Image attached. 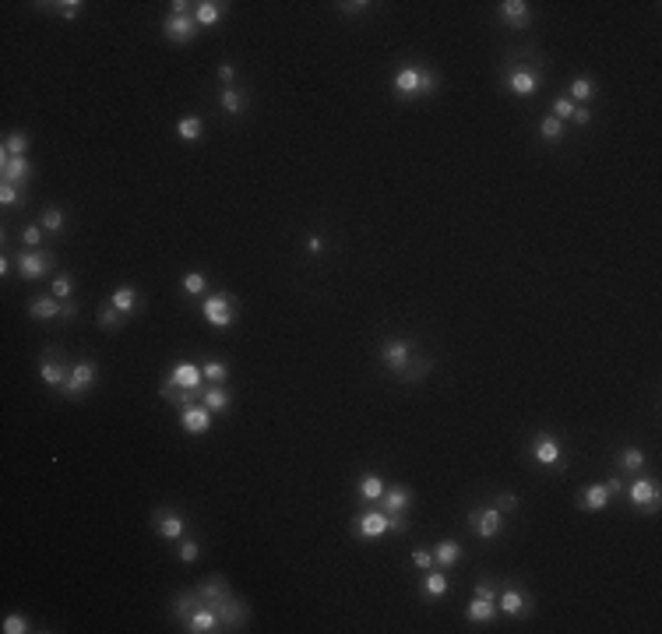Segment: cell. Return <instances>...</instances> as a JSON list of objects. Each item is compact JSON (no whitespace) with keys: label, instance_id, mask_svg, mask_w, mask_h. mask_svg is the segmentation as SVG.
Instances as JSON below:
<instances>
[{"label":"cell","instance_id":"obj_1","mask_svg":"<svg viewBox=\"0 0 662 634\" xmlns=\"http://www.w3.org/2000/svg\"><path fill=\"white\" fill-rule=\"evenodd\" d=\"M437 88H440V78H437V71H430V67L412 64V67H402V71L395 74V92H398V99L433 96Z\"/></svg>","mask_w":662,"mask_h":634},{"label":"cell","instance_id":"obj_2","mask_svg":"<svg viewBox=\"0 0 662 634\" xmlns=\"http://www.w3.org/2000/svg\"><path fill=\"white\" fill-rule=\"evenodd\" d=\"M201 317H205L212 328H219V331L233 328V324H236V296H233V293H212V296L201 303Z\"/></svg>","mask_w":662,"mask_h":634},{"label":"cell","instance_id":"obj_3","mask_svg":"<svg viewBox=\"0 0 662 634\" xmlns=\"http://www.w3.org/2000/svg\"><path fill=\"white\" fill-rule=\"evenodd\" d=\"M99 381V367L92 363V359H81L78 367H71V374H67V381H64V398L67 402H78V398H85L88 391H92V384Z\"/></svg>","mask_w":662,"mask_h":634},{"label":"cell","instance_id":"obj_4","mask_svg":"<svg viewBox=\"0 0 662 634\" xmlns=\"http://www.w3.org/2000/svg\"><path fill=\"white\" fill-rule=\"evenodd\" d=\"M53 264H57V261H53V254H50V250H39V247H36V250H22V254L15 257L18 275H22V279H29V282H32V279H43Z\"/></svg>","mask_w":662,"mask_h":634},{"label":"cell","instance_id":"obj_5","mask_svg":"<svg viewBox=\"0 0 662 634\" xmlns=\"http://www.w3.org/2000/svg\"><path fill=\"white\" fill-rule=\"evenodd\" d=\"M166 381L173 388H183V391H205V370H201V363H191V359L173 363V370H169Z\"/></svg>","mask_w":662,"mask_h":634},{"label":"cell","instance_id":"obj_6","mask_svg":"<svg viewBox=\"0 0 662 634\" xmlns=\"http://www.w3.org/2000/svg\"><path fill=\"white\" fill-rule=\"evenodd\" d=\"M624 490H627V500H631L634 507L659 511V483H655V480H648V476L638 473V480H634L631 487H624Z\"/></svg>","mask_w":662,"mask_h":634},{"label":"cell","instance_id":"obj_7","mask_svg":"<svg viewBox=\"0 0 662 634\" xmlns=\"http://www.w3.org/2000/svg\"><path fill=\"white\" fill-rule=\"evenodd\" d=\"M532 459L539 466H546V469H553V466L563 469V447H560V440L553 433H539L535 444H532Z\"/></svg>","mask_w":662,"mask_h":634},{"label":"cell","instance_id":"obj_8","mask_svg":"<svg viewBox=\"0 0 662 634\" xmlns=\"http://www.w3.org/2000/svg\"><path fill=\"white\" fill-rule=\"evenodd\" d=\"M162 32L169 36V43L187 46V43H194V36H198V22H194V15H169L162 22Z\"/></svg>","mask_w":662,"mask_h":634},{"label":"cell","instance_id":"obj_9","mask_svg":"<svg viewBox=\"0 0 662 634\" xmlns=\"http://www.w3.org/2000/svg\"><path fill=\"white\" fill-rule=\"evenodd\" d=\"M468 528H476V535H483V539H494V535L504 528V514H501V507L494 504V507L472 511V514H468Z\"/></svg>","mask_w":662,"mask_h":634},{"label":"cell","instance_id":"obj_10","mask_svg":"<svg viewBox=\"0 0 662 634\" xmlns=\"http://www.w3.org/2000/svg\"><path fill=\"white\" fill-rule=\"evenodd\" d=\"M381 359H384V367H391L395 374H405L409 370V359H412V345L405 338H388L381 345Z\"/></svg>","mask_w":662,"mask_h":634},{"label":"cell","instance_id":"obj_11","mask_svg":"<svg viewBox=\"0 0 662 634\" xmlns=\"http://www.w3.org/2000/svg\"><path fill=\"white\" fill-rule=\"evenodd\" d=\"M215 613H219L222 631H240V627L247 624V617H250V610H247L236 596H226L222 603H215Z\"/></svg>","mask_w":662,"mask_h":634},{"label":"cell","instance_id":"obj_12","mask_svg":"<svg viewBox=\"0 0 662 634\" xmlns=\"http://www.w3.org/2000/svg\"><path fill=\"white\" fill-rule=\"evenodd\" d=\"M183 631L187 634H212V631H222V624H219V613H215V606H208V603H201L191 617L183 620Z\"/></svg>","mask_w":662,"mask_h":634},{"label":"cell","instance_id":"obj_13","mask_svg":"<svg viewBox=\"0 0 662 634\" xmlns=\"http://www.w3.org/2000/svg\"><path fill=\"white\" fill-rule=\"evenodd\" d=\"M180 426L187 433H194V437L208 433L212 430V409L208 405H187V409H180Z\"/></svg>","mask_w":662,"mask_h":634},{"label":"cell","instance_id":"obj_14","mask_svg":"<svg viewBox=\"0 0 662 634\" xmlns=\"http://www.w3.org/2000/svg\"><path fill=\"white\" fill-rule=\"evenodd\" d=\"M508 88H511V96H518V99H532V96L539 92V71H532V67L511 71Z\"/></svg>","mask_w":662,"mask_h":634},{"label":"cell","instance_id":"obj_15","mask_svg":"<svg viewBox=\"0 0 662 634\" xmlns=\"http://www.w3.org/2000/svg\"><path fill=\"white\" fill-rule=\"evenodd\" d=\"M497 606H501V613H508V617H521V613H528V610H532V599H528L521 589L504 585V589L497 592Z\"/></svg>","mask_w":662,"mask_h":634},{"label":"cell","instance_id":"obj_16","mask_svg":"<svg viewBox=\"0 0 662 634\" xmlns=\"http://www.w3.org/2000/svg\"><path fill=\"white\" fill-rule=\"evenodd\" d=\"M352 528H356V535H363V539H381V535L388 532V514H384V511H363Z\"/></svg>","mask_w":662,"mask_h":634},{"label":"cell","instance_id":"obj_17","mask_svg":"<svg viewBox=\"0 0 662 634\" xmlns=\"http://www.w3.org/2000/svg\"><path fill=\"white\" fill-rule=\"evenodd\" d=\"M0 173H4L8 184H25L32 176V162L29 155H0Z\"/></svg>","mask_w":662,"mask_h":634},{"label":"cell","instance_id":"obj_18","mask_svg":"<svg viewBox=\"0 0 662 634\" xmlns=\"http://www.w3.org/2000/svg\"><path fill=\"white\" fill-rule=\"evenodd\" d=\"M501 18L511 29H528L532 25V8L525 4V0H504V4H501Z\"/></svg>","mask_w":662,"mask_h":634},{"label":"cell","instance_id":"obj_19","mask_svg":"<svg viewBox=\"0 0 662 634\" xmlns=\"http://www.w3.org/2000/svg\"><path fill=\"white\" fill-rule=\"evenodd\" d=\"M67 374H71V367H64L60 359H50V352L43 356V363H39V377H43V384H46V388H64Z\"/></svg>","mask_w":662,"mask_h":634},{"label":"cell","instance_id":"obj_20","mask_svg":"<svg viewBox=\"0 0 662 634\" xmlns=\"http://www.w3.org/2000/svg\"><path fill=\"white\" fill-rule=\"evenodd\" d=\"M384 514H402L409 504H412V490L409 487H402V483H395V487H388L384 490Z\"/></svg>","mask_w":662,"mask_h":634},{"label":"cell","instance_id":"obj_21","mask_svg":"<svg viewBox=\"0 0 662 634\" xmlns=\"http://www.w3.org/2000/svg\"><path fill=\"white\" fill-rule=\"evenodd\" d=\"M29 314H32L36 321H53V317L64 314V300H57V296H36V300L29 303Z\"/></svg>","mask_w":662,"mask_h":634},{"label":"cell","instance_id":"obj_22","mask_svg":"<svg viewBox=\"0 0 662 634\" xmlns=\"http://www.w3.org/2000/svg\"><path fill=\"white\" fill-rule=\"evenodd\" d=\"M155 532L162 535V539H180L183 535V518L176 514V511H155Z\"/></svg>","mask_w":662,"mask_h":634},{"label":"cell","instance_id":"obj_23","mask_svg":"<svg viewBox=\"0 0 662 634\" xmlns=\"http://www.w3.org/2000/svg\"><path fill=\"white\" fill-rule=\"evenodd\" d=\"M229 4H219V0H201V4L194 8V22L198 25H219L226 18Z\"/></svg>","mask_w":662,"mask_h":634},{"label":"cell","instance_id":"obj_24","mask_svg":"<svg viewBox=\"0 0 662 634\" xmlns=\"http://www.w3.org/2000/svg\"><path fill=\"white\" fill-rule=\"evenodd\" d=\"M198 596H201V603H208V606H215V603H222L226 596H233L229 592V585H226V578H205L201 585H198Z\"/></svg>","mask_w":662,"mask_h":634},{"label":"cell","instance_id":"obj_25","mask_svg":"<svg viewBox=\"0 0 662 634\" xmlns=\"http://www.w3.org/2000/svg\"><path fill=\"white\" fill-rule=\"evenodd\" d=\"M465 617L472 620V624H487V620H494L497 617V599H472L468 606H465Z\"/></svg>","mask_w":662,"mask_h":634},{"label":"cell","instance_id":"obj_26","mask_svg":"<svg viewBox=\"0 0 662 634\" xmlns=\"http://www.w3.org/2000/svg\"><path fill=\"white\" fill-rule=\"evenodd\" d=\"M356 490H359L363 500H381L384 490H388V483L377 476V473H366V476H359V487H356Z\"/></svg>","mask_w":662,"mask_h":634},{"label":"cell","instance_id":"obj_27","mask_svg":"<svg viewBox=\"0 0 662 634\" xmlns=\"http://www.w3.org/2000/svg\"><path fill=\"white\" fill-rule=\"evenodd\" d=\"M110 303H113L120 314H131V310L141 303V296H138V289H134V286H117V289H113V296H110Z\"/></svg>","mask_w":662,"mask_h":634},{"label":"cell","instance_id":"obj_28","mask_svg":"<svg viewBox=\"0 0 662 634\" xmlns=\"http://www.w3.org/2000/svg\"><path fill=\"white\" fill-rule=\"evenodd\" d=\"M458 557H461V547H458L454 539L437 542V550H433V564L437 568H451V564H458Z\"/></svg>","mask_w":662,"mask_h":634},{"label":"cell","instance_id":"obj_29","mask_svg":"<svg viewBox=\"0 0 662 634\" xmlns=\"http://www.w3.org/2000/svg\"><path fill=\"white\" fill-rule=\"evenodd\" d=\"M201 402H205V405H208L212 412H226V409L233 405V398H229V391H226L222 384H212V388H205Z\"/></svg>","mask_w":662,"mask_h":634},{"label":"cell","instance_id":"obj_30","mask_svg":"<svg viewBox=\"0 0 662 634\" xmlns=\"http://www.w3.org/2000/svg\"><path fill=\"white\" fill-rule=\"evenodd\" d=\"M198 606H201V596H198V589H194V592H180V596H176V603H173V613H176V620L183 624V620L191 617Z\"/></svg>","mask_w":662,"mask_h":634},{"label":"cell","instance_id":"obj_31","mask_svg":"<svg viewBox=\"0 0 662 634\" xmlns=\"http://www.w3.org/2000/svg\"><path fill=\"white\" fill-rule=\"evenodd\" d=\"M610 504V490H606V483H592L589 490H585V497H582V507H589V511H603Z\"/></svg>","mask_w":662,"mask_h":634},{"label":"cell","instance_id":"obj_32","mask_svg":"<svg viewBox=\"0 0 662 634\" xmlns=\"http://www.w3.org/2000/svg\"><path fill=\"white\" fill-rule=\"evenodd\" d=\"M447 589H451V582H447L444 568H440V571L430 568V575H426V582H423V592H426L430 599H437V596H447Z\"/></svg>","mask_w":662,"mask_h":634},{"label":"cell","instance_id":"obj_33","mask_svg":"<svg viewBox=\"0 0 662 634\" xmlns=\"http://www.w3.org/2000/svg\"><path fill=\"white\" fill-rule=\"evenodd\" d=\"M567 92H571V103H575V106H578V103L585 106V103L596 96V81H592V78H575Z\"/></svg>","mask_w":662,"mask_h":634},{"label":"cell","instance_id":"obj_34","mask_svg":"<svg viewBox=\"0 0 662 634\" xmlns=\"http://www.w3.org/2000/svg\"><path fill=\"white\" fill-rule=\"evenodd\" d=\"M247 103H250V99L240 92V88H233V85H229V88H222V110H226V113H243V110H247Z\"/></svg>","mask_w":662,"mask_h":634},{"label":"cell","instance_id":"obj_35","mask_svg":"<svg viewBox=\"0 0 662 634\" xmlns=\"http://www.w3.org/2000/svg\"><path fill=\"white\" fill-rule=\"evenodd\" d=\"M176 134H180L183 141H198V138H201V117H194V113H191V117H180V120H176Z\"/></svg>","mask_w":662,"mask_h":634},{"label":"cell","instance_id":"obj_36","mask_svg":"<svg viewBox=\"0 0 662 634\" xmlns=\"http://www.w3.org/2000/svg\"><path fill=\"white\" fill-rule=\"evenodd\" d=\"M620 466L638 476V473L645 469V451H641V447H624V451H620Z\"/></svg>","mask_w":662,"mask_h":634},{"label":"cell","instance_id":"obj_37","mask_svg":"<svg viewBox=\"0 0 662 634\" xmlns=\"http://www.w3.org/2000/svg\"><path fill=\"white\" fill-rule=\"evenodd\" d=\"M25 152H29V134L25 131H11L4 138V152H0V155H25Z\"/></svg>","mask_w":662,"mask_h":634},{"label":"cell","instance_id":"obj_38","mask_svg":"<svg viewBox=\"0 0 662 634\" xmlns=\"http://www.w3.org/2000/svg\"><path fill=\"white\" fill-rule=\"evenodd\" d=\"M124 317H127V314H120L113 303H103L96 321H99V328H124Z\"/></svg>","mask_w":662,"mask_h":634},{"label":"cell","instance_id":"obj_39","mask_svg":"<svg viewBox=\"0 0 662 634\" xmlns=\"http://www.w3.org/2000/svg\"><path fill=\"white\" fill-rule=\"evenodd\" d=\"M201 370H205V381H212V384H226V377H229V367L222 359H208V363H201Z\"/></svg>","mask_w":662,"mask_h":634},{"label":"cell","instance_id":"obj_40","mask_svg":"<svg viewBox=\"0 0 662 634\" xmlns=\"http://www.w3.org/2000/svg\"><path fill=\"white\" fill-rule=\"evenodd\" d=\"M0 205H4V208L25 205V194L18 191V184H8V180H4V184H0Z\"/></svg>","mask_w":662,"mask_h":634},{"label":"cell","instance_id":"obj_41","mask_svg":"<svg viewBox=\"0 0 662 634\" xmlns=\"http://www.w3.org/2000/svg\"><path fill=\"white\" fill-rule=\"evenodd\" d=\"M0 631H4V634H29L32 627H29V620H25L22 613H8V617H4V627H0Z\"/></svg>","mask_w":662,"mask_h":634},{"label":"cell","instance_id":"obj_42","mask_svg":"<svg viewBox=\"0 0 662 634\" xmlns=\"http://www.w3.org/2000/svg\"><path fill=\"white\" fill-rule=\"evenodd\" d=\"M539 134H542L546 141H560V138H563V124H560L556 117H546V120H539Z\"/></svg>","mask_w":662,"mask_h":634},{"label":"cell","instance_id":"obj_43","mask_svg":"<svg viewBox=\"0 0 662 634\" xmlns=\"http://www.w3.org/2000/svg\"><path fill=\"white\" fill-rule=\"evenodd\" d=\"M39 226H43L46 233H60V229H64V212H60V208H46L43 219H39Z\"/></svg>","mask_w":662,"mask_h":634},{"label":"cell","instance_id":"obj_44","mask_svg":"<svg viewBox=\"0 0 662 634\" xmlns=\"http://www.w3.org/2000/svg\"><path fill=\"white\" fill-rule=\"evenodd\" d=\"M180 286H183V293H187V296H198V293L205 289V275H201V271H187Z\"/></svg>","mask_w":662,"mask_h":634},{"label":"cell","instance_id":"obj_45","mask_svg":"<svg viewBox=\"0 0 662 634\" xmlns=\"http://www.w3.org/2000/svg\"><path fill=\"white\" fill-rule=\"evenodd\" d=\"M50 11H57L60 18H78L85 11V4L81 0H60V4H50Z\"/></svg>","mask_w":662,"mask_h":634},{"label":"cell","instance_id":"obj_46","mask_svg":"<svg viewBox=\"0 0 662 634\" xmlns=\"http://www.w3.org/2000/svg\"><path fill=\"white\" fill-rule=\"evenodd\" d=\"M71 289H74L71 275H57L53 286H50V296H57V300H71Z\"/></svg>","mask_w":662,"mask_h":634},{"label":"cell","instance_id":"obj_47","mask_svg":"<svg viewBox=\"0 0 662 634\" xmlns=\"http://www.w3.org/2000/svg\"><path fill=\"white\" fill-rule=\"evenodd\" d=\"M549 117H556L560 124L571 120V117H575V103H571V99H553V113H549Z\"/></svg>","mask_w":662,"mask_h":634},{"label":"cell","instance_id":"obj_48","mask_svg":"<svg viewBox=\"0 0 662 634\" xmlns=\"http://www.w3.org/2000/svg\"><path fill=\"white\" fill-rule=\"evenodd\" d=\"M198 557H201V547H198L194 539H187V542H180V561H183V564H194Z\"/></svg>","mask_w":662,"mask_h":634},{"label":"cell","instance_id":"obj_49","mask_svg":"<svg viewBox=\"0 0 662 634\" xmlns=\"http://www.w3.org/2000/svg\"><path fill=\"white\" fill-rule=\"evenodd\" d=\"M43 233H46L43 226H25V229H22V243H25L29 250H36V247H39V240H43Z\"/></svg>","mask_w":662,"mask_h":634},{"label":"cell","instance_id":"obj_50","mask_svg":"<svg viewBox=\"0 0 662 634\" xmlns=\"http://www.w3.org/2000/svg\"><path fill=\"white\" fill-rule=\"evenodd\" d=\"M412 564L423 568V571H430V568H433V554H430V550H416V554H412Z\"/></svg>","mask_w":662,"mask_h":634},{"label":"cell","instance_id":"obj_51","mask_svg":"<svg viewBox=\"0 0 662 634\" xmlns=\"http://www.w3.org/2000/svg\"><path fill=\"white\" fill-rule=\"evenodd\" d=\"M233 78H236V67H233V64H219V81H222L226 88L233 85Z\"/></svg>","mask_w":662,"mask_h":634},{"label":"cell","instance_id":"obj_52","mask_svg":"<svg viewBox=\"0 0 662 634\" xmlns=\"http://www.w3.org/2000/svg\"><path fill=\"white\" fill-rule=\"evenodd\" d=\"M497 507H501V511H515V507H518V497H515V493H501V497H497Z\"/></svg>","mask_w":662,"mask_h":634},{"label":"cell","instance_id":"obj_53","mask_svg":"<svg viewBox=\"0 0 662 634\" xmlns=\"http://www.w3.org/2000/svg\"><path fill=\"white\" fill-rule=\"evenodd\" d=\"M388 528H391V532H405V528H409L405 514H388Z\"/></svg>","mask_w":662,"mask_h":634},{"label":"cell","instance_id":"obj_54","mask_svg":"<svg viewBox=\"0 0 662 634\" xmlns=\"http://www.w3.org/2000/svg\"><path fill=\"white\" fill-rule=\"evenodd\" d=\"M338 8H342L345 15H363L370 4H366V0H359V4H356V0H349V4H338Z\"/></svg>","mask_w":662,"mask_h":634},{"label":"cell","instance_id":"obj_55","mask_svg":"<svg viewBox=\"0 0 662 634\" xmlns=\"http://www.w3.org/2000/svg\"><path fill=\"white\" fill-rule=\"evenodd\" d=\"M476 596H480V599H497V589H494L490 582H480V585H476Z\"/></svg>","mask_w":662,"mask_h":634},{"label":"cell","instance_id":"obj_56","mask_svg":"<svg viewBox=\"0 0 662 634\" xmlns=\"http://www.w3.org/2000/svg\"><path fill=\"white\" fill-rule=\"evenodd\" d=\"M571 120H575V124H582V127H585V124H589V120H592V113H589V106H575V117H571Z\"/></svg>","mask_w":662,"mask_h":634},{"label":"cell","instance_id":"obj_57","mask_svg":"<svg viewBox=\"0 0 662 634\" xmlns=\"http://www.w3.org/2000/svg\"><path fill=\"white\" fill-rule=\"evenodd\" d=\"M74 314H78V303H74V300H64V314H60V321H71Z\"/></svg>","mask_w":662,"mask_h":634},{"label":"cell","instance_id":"obj_58","mask_svg":"<svg viewBox=\"0 0 662 634\" xmlns=\"http://www.w3.org/2000/svg\"><path fill=\"white\" fill-rule=\"evenodd\" d=\"M606 490H610V497H617V493H624V483L613 476V480H606Z\"/></svg>","mask_w":662,"mask_h":634},{"label":"cell","instance_id":"obj_59","mask_svg":"<svg viewBox=\"0 0 662 634\" xmlns=\"http://www.w3.org/2000/svg\"><path fill=\"white\" fill-rule=\"evenodd\" d=\"M169 8H173V15H187V8H191V4H187V0H173Z\"/></svg>","mask_w":662,"mask_h":634},{"label":"cell","instance_id":"obj_60","mask_svg":"<svg viewBox=\"0 0 662 634\" xmlns=\"http://www.w3.org/2000/svg\"><path fill=\"white\" fill-rule=\"evenodd\" d=\"M307 247H310V254H317V250L324 247V240H321V236H310V240H307Z\"/></svg>","mask_w":662,"mask_h":634}]
</instances>
